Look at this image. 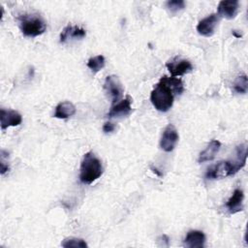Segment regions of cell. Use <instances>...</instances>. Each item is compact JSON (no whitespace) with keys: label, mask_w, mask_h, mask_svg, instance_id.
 I'll return each mask as SVG.
<instances>
[{"label":"cell","mask_w":248,"mask_h":248,"mask_svg":"<svg viewBox=\"0 0 248 248\" xmlns=\"http://www.w3.org/2000/svg\"><path fill=\"white\" fill-rule=\"evenodd\" d=\"M221 148V142L217 140H212L207 146L205 147L204 150H202L200 155H199V159L198 162L199 163H204L207 161H211L215 158L216 154L218 153V151Z\"/></svg>","instance_id":"obj_15"},{"label":"cell","mask_w":248,"mask_h":248,"mask_svg":"<svg viewBox=\"0 0 248 248\" xmlns=\"http://www.w3.org/2000/svg\"><path fill=\"white\" fill-rule=\"evenodd\" d=\"M75 113H76L75 105L69 101H63V102H60L55 107V112L53 116L59 119H67L73 116Z\"/></svg>","instance_id":"obj_16"},{"label":"cell","mask_w":248,"mask_h":248,"mask_svg":"<svg viewBox=\"0 0 248 248\" xmlns=\"http://www.w3.org/2000/svg\"><path fill=\"white\" fill-rule=\"evenodd\" d=\"M244 194L240 189H235L231 198L226 202V206L231 214H234L243 210Z\"/></svg>","instance_id":"obj_14"},{"label":"cell","mask_w":248,"mask_h":248,"mask_svg":"<svg viewBox=\"0 0 248 248\" xmlns=\"http://www.w3.org/2000/svg\"><path fill=\"white\" fill-rule=\"evenodd\" d=\"M233 89L236 93L245 94L248 90V78L246 75H242L236 78L233 82Z\"/></svg>","instance_id":"obj_19"},{"label":"cell","mask_w":248,"mask_h":248,"mask_svg":"<svg viewBox=\"0 0 248 248\" xmlns=\"http://www.w3.org/2000/svg\"><path fill=\"white\" fill-rule=\"evenodd\" d=\"M159 81L165 83L172 91L173 95H180L184 91V86H183L182 80L178 78L163 76Z\"/></svg>","instance_id":"obj_17"},{"label":"cell","mask_w":248,"mask_h":248,"mask_svg":"<svg viewBox=\"0 0 248 248\" xmlns=\"http://www.w3.org/2000/svg\"><path fill=\"white\" fill-rule=\"evenodd\" d=\"M232 35H233V36H235L236 38H240V37H241V35H240V34H237V33L235 32V30H233V31H232Z\"/></svg>","instance_id":"obj_23"},{"label":"cell","mask_w":248,"mask_h":248,"mask_svg":"<svg viewBox=\"0 0 248 248\" xmlns=\"http://www.w3.org/2000/svg\"><path fill=\"white\" fill-rule=\"evenodd\" d=\"M115 130V125L112 123V122H106L104 125H103V132L106 133V134H108V133H111Z\"/></svg>","instance_id":"obj_22"},{"label":"cell","mask_w":248,"mask_h":248,"mask_svg":"<svg viewBox=\"0 0 248 248\" xmlns=\"http://www.w3.org/2000/svg\"><path fill=\"white\" fill-rule=\"evenodd\" d=\"M240 170V166L235 161H220L207 169L205 178L209 180L225 178L235 174Z\"/></svg>","instance_id":"obj_4"},{"label":"cell","mask_w":248,"mask_h":248,"mask_svg":"<svg viewBox=\"0 0 248 248\" xmlns=\"http://www.w3.org/2000/svg\"><path fill=\"white\" fill-rule=\"evenodd\" d=\"M104 89L111 98L113 105L121 100L124 92L122 83L118 77L115 75H110L106 78L104 82Z\"/></svg>","instance_id":"obj_5"},{"label":"cell","mask_w":248,"mask_h":248,"mask_svg":"<svg viewBox=\"0 0 248 248\" xmlns=\"http://www.w3.org/2000/svg\"><path fill=\"white\" fill-rule=\"evenodd\" d=\"M218 22L219 16L217 14H211L199 21L197 25V31L203 37H211L214 34V30Z\"/></svg>","instance_id":"obj_8"},{"label":"cell","mask_w":248,"mask_h":248,"mask_svg":"<svg viewBox=\"0 0 248 248\" xmlns=\"http://www.w3.org/2000/svg\"><path fill=\"white\" fill-rule=\"evenodd\" d=\"M132 99L130 96H126V98L120 100L116 104L112 105L109 111L108 112L107 116L108 118H114V117H122L127 116L132 111Z\"/></svg>","instance_id":"obj_9"},{"label":"cell","mask_w":248,"mask_h":248,"mask_svg":"<svg viewBox=\"0 0 248 248\" xmlns=\"http://www.w3.org/2000/svg\"><path fill=\"white\" fill-rule=\"evenodd\" d=\"M178 133L175 127L172 124H169L161 137L160 140V146L166 152H170L174 149L177 141H178Z\"/></svg>","instance_id":"obj_7"},{"label":"cell","mask_w":248,"mask_h":248,"mask_svg":"<svg viewBox=\"0 0 248 248\" xmlns=\"http://www.w3.org/2000/svg\"><path fill=\"white\" fill-rule=\"evenodd\" d=\"M166 6L171 13H176L185 8V2L183 0H170L166 3Z\"/></svg>","instance_id":"obj_21"},{"label":"cell","mask_w":248,"mask_h":248,"mask_svg":"<svg viewBox=\"0 0 248 248\" xmlns=\"http://www.w3.org/2000/svg\"><path fill=\"white\" fill-rule=\"evenodd\" d=\"M173 98L172 91L161 81L155 85L150 94V101L153 107L162 112L168 111L172 107Z\"/></svg>","instance_id":"obj_2"},{"label":"cell","mask_w":248,"mask_h":248,"mask_svg":"<svg viewBox=\"0 0 248 248\" xmlns=\"http://www.w3.org/2000/svg\"><path fill=\"white\" fill-rule=\"evenodd\" d=\"M17 19L19 28L26 37H37L44 34L46 30L45 20L37 15H22Z\"/></svg>","instance_id":"obj_3"},{"label":"cell","mask_w":248,"mask_h":248,"mask_svg":"<svg viewBox=\"0 0 248 248\" xmlns=\"http://www.w3.org/2000/svg\"><path fill=\"white\" fill-rule=\"evenodd\" d=\"M0 121L1 129L5 130L9 127L18 126L22 121V116L16 110L13 109H0Z\"/></svg>","instance_id":"obj_11"},{"label":"cell","mask_w":248,"mask_h":248,"mask_svg":"<svg viewBox=\"0 0 248 248\" xmlns=\"http://www.w3.org/2000/svg\"><path fill=\"white\" fill-rule=\"evenodd\" d=\"M166 67L170 73L171 77H180L193 71V65L189 60L178 57H174L167 62Z\"/></svg>","instance_id":"obj_6"},{"label":"cell","mask_w":248,"mask_h":248,"mask_svg":"<svg viewBox=\"0 0 248 248\" xmlns=\"http://www.w3.org/2000/svg\"><path fill=\"white\" fill-rule=\"evenodd\" d=\"M104 169L101 160L93 153L84 154L80 163L79 180L83 184H91L103 174Z\"/></svg>","instance_id":"obj_1"},{"label":"cell","mask_w":248,"mask_h":248,"mask_svg":"<svg viewBox=\"0 0 248 248\" xmlns=\"http://www.w3.org/2000/svg\"><path fill=\"white\" fill-rule=\"evenodd\" d=\"M85 35H86V31L83 28L78 25L68 24L63 28L62 32L60 33L59 42L61 44H64L69 39H82L85 37Z\"/></svg>","instance_id":"obj_12"},{"label":"cell","mask_w":248,"mask_h":248,"mask_svg":"<svg viewBox=\"0 0 248 248\" xmlns=\"http://www.w3.org/2000/svg\"><path fill=\"white\" fill-rule=\"evenodd\" d=\"M239 3L237 0H222L217 7V15L227 19L234 18L238 13Z\"/></svg>","instance_id":"obj_10"},{"label":"cell","mask_w":248,"mask_h":248,"mask_svg":"<svg viewBox=\"0 0 248 248\" xmlns=\"http://www.w3.org/2000/svg\"><path fill=\"white\" fill-rule=\"evenodd\" d=\"M61 246L65 248H85L87 247V243L81 239L77 237H67L61 242Z\"/></svg>","instance_id":"obj_20"},{"label":"cell","mask_w":248,"mask_h":248,"mask_svg":"<svg viewBox=\"0 0 248 248\" xmlns=\"http://www.w3.org/2000/svg\"><path fill=\"white\" fill-rule=\"evenodd\" d=\"M205 235L202 231H189L184 239V246L188 248H202L205 243Z\"/></svg>","instance_id":"obj_13"},{"label":"cell","mask_w":248,"mask_h":248,"mask_svg":"<svg viewBox=\"0 0 248 248\" xmlns=\"http://www.w3.org/2000/svg\"><path fill=\"white\" fill-rule=\"evenodd\" d=\"M105 64H106V59L101 54L91 57L87 61V67L94 73L101 71L105 67Z\"/></svg>","instance_id":"obj_18"}]
</instances>
